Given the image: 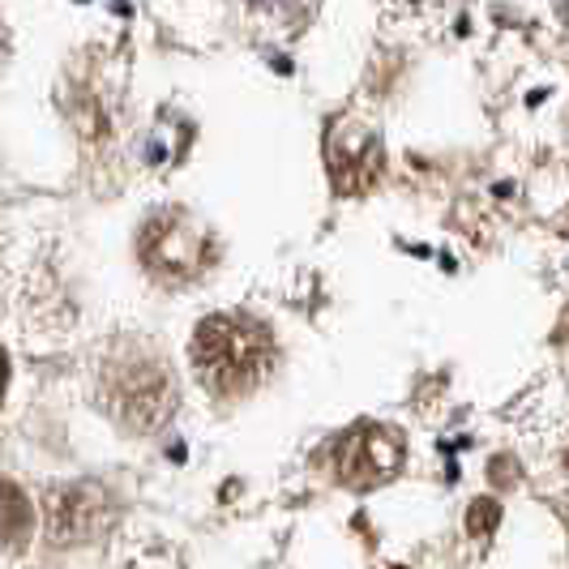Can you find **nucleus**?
Instances as JSON below:
<instances>
[{
    "label": "nucleus",
    "instance_id": "obj_1",
    "mask_svg": "<svg viewBox=\"0 0 569 569\" xmlns=\"http://www.w3.org/2000/svg\"><path fill=\"white\" fill-rule=\"evenodd\" d=\"M99 402L120 428L154 432L176 411V377L150 342L124 339L99 365Z\"/></svg>",
    "mask_w": 569,
    "mask_h": 569
},
{
    "label": "nucleus",
    "instance_id": "obj_2",
    "mask_svg": "<svg viewBox=\"0 0 569 569\" xmlns=\"http://www.w3.org/2000/svg\"><path fill=\"white\" fill-rule=\"evenodd\" d=\"M274 369V335L244 313L206 317L193 335V372L210 395L240 399Z\"/></svg>",
    "mask_w": 569,
    "mask_h": 569
},
{
    "label": "nucleus",
    "instance_id": "obj_3",
    "mask_svg": "<svg viewBox=\"0 0 569 569\" xmlns=\"http://www.w3.org/2000/svg\"><path fill=\"white\" fill-rule=\"evenodd\" d=\"M138 249H142V266L163 283H189L201 270H210V261H214L210 236L180 210L154 214L142 228Z\"/></svg>",
    "mask_w": 569,
    "mask_h": 569
},
{
    "label": "nucleus",
    "instance_id": "obj_4",
    "mask_svg": "<svg viewBox=\"0 0 569 569\" xmlns=\"http://www.w3.org/2000/svg\"><path fill=\"white\" fill-rule=\"evenodd\" d=\"M402 455H407V441H402L399 428L365 420V425L347 428L335 441V471L347 488L369 492V488L390 485L399 476Z\"/></svg>",
    "mask_w": 569,
    "mask_h": 569
},
{
    "label": "nucleus",
    "instance_id": "obj_5",
    "mask_svg": "<svg viewBox=\"0 0 569 569\" xmlns=\"http://www.w3.org/2000/svg\"><path fill=\"white\" fill-rule=\"evenodd\" d=\"M43 513H48V536L57 543H86L99 540L116 522V501L108 488L69 485L48 492Z\"/></svg>",
    "mask_w": 569,
    "mask_h": 569
},
{
    "label": "nucleus",
    "instance_id": "obj_6",
    "mask_svg": "<svg viewBox=\"0 0 569 569\" xmlns=\"http://www.w3.org/2000/svg\"><path fill=\"white\" fill-rule=\"evenodd\" d=\"M326 163H330L339 193H360L381 176L386 154H381V142L372 129H365L360 120H339L326 142Z\"/></svg>",
    "mask_w": 569,
    "mask_h": 569
},
{
    "label": "nucleus",
    "instance_id": "obj_7",
    "mask_svg": "<svg viewBox=\"0 0 569 569\" xmlns=\"http://www.w3.org/2000/svg\"><path fill=\"white\" fill-rule=\"evenodd\" d=\"M34 527V510H30L27 492L9 480H0V540L22 543Z\"/></svg>",
    "mask_w": 569,
    "mask_h": 569
},
{
    "label": "nucleus",
    "instance_id": "obj_8",
    "mask_svg": "<svg viewBox=\"0 0 569 569\" xmlns=\"http://www.w3.org/2000/svg\"><path fill=\"white\" fill-rule=\"evenodd\" d=\"M249 4H253L257 13L274 18L279 27H305V22L317 13L321 0H249Z\"/></svg>",
    "mask_w": 569,
    "mask_h": 569
},
{
    "label": "nucleus",
    "instance_id": "obj_9",
    "mask_svg": "<svg viewBox=\"0 0 569 569\" xmlns=\"http://www.w3.org/2000/svg\"><path fill=\"white\" fill-rule=\"evenodd\" d=\"M497 522H501V506H497V497H480V501H471V510H467V531L476 536V540H485L497 531Z\"/></svg>",
    "mask_w": 569,
    "mask_h": 569
},
{
    "label": "nucleus",
    "instance_id": "obj_10",
    "mask_svg": "<svg viewBox=\"0 0 569 569\" xmlns=\"http://www.w3.org/2000/svg\"><path fill=\"white\" fill-rule=\"evenodd\" d=\"M488 480H492L497 488L518 485V462H513V458H497V462L488 467Z\"/></svg>",
    "mask_w": 569,
    "mask_h": 569
},
{
    "label": "nucleus",
    "instance_id": "obj_11",
    "mask_svg": "<svg viewBox=\"0 0 569 569\" xmlns=\"http://www.w3.org/2000/svg\"><path fill=\"white\" fill-rule=\"evenodd\" d=\"M4 381H9V360H4V351H0V395H4Z\"/></svg>",
    "mask_w": 569,
    "mask_h": 569
},
{
    "label": "nucleus",
    "instance_id": "obj_12",
    "mask_svg": "<svg viewBox=\"0 0 569 569\" xmlns=\"http://www.w3.org/2000/svg\"><path fill=\"white\" fill-rule=\"evenodd\" d=\"M566 471H569V450H566Z\"/></svg>",
    "mask_w": 569,
    "mask_h": 569
},
{
    "label": "nucleus",
    "instance_id": "obj_13",
    "mask_svg": "<svg viewBox=\"0 0 569 569\" xmlns=\"http://www.w3.org/2000/svg\"><path fill=\"white\" fill-rule=\"evenodd\" d=\"M407 4H416V0H407Z\"/></svg>",
    "mask_w": 569,
    "mask_h": 569
}]
</instances>
